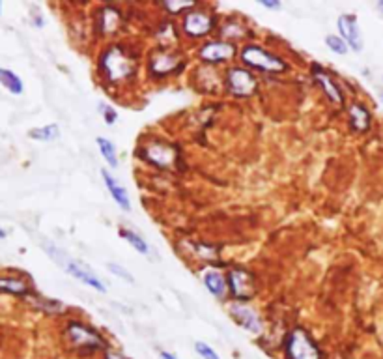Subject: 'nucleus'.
I'll return each mask as SVG.
<instances>
[{
    "mask_svg": "<svg viewBox=\"0 0 383 359\" xmlns=\"http://www.w3.org/2000/svg\"><path fill=\"white\" fill-rule=\"evenodd\" d=\"M47 251H49V256H51L53 260H56V262L60 264L62 268L66 269L69 275L77 277L79 281H82L84 284L92 286L94 290L107 292V286L103 284L101 279H99V277H97L92 269L86 268L84 264L77 262V260H73V258H69V256L64 255L62 251H58L56 247H51V245H47Z\"/></svg>",
    "mask_w": 383,
    "mask_h": 359,
    "instance_id": "nucleus-1",
    "label": "nucleus"
},
{
    "mask_svg": "<svg viewBox=\"0 0 383 359\" xmlns=\"http://www.w3.org/2000/svg\"><path fill=\"white\" fill-rule=\"evenodd\" d=\"M286 359H322V352L305 330L295 327L290 332L284 345Z\"/></svg>",
    "mask_w": 383,
    "mask_h": 359,
    "instance_id": "nucleus-2",
    "label": "nucleus"
},
{
    "mask_svg": "<svg viewBox=\"0 0 383 359\" xmlns=\"http://www.w3.org/2000/svg\"><path fill=\"white\" fill-rule=\"evenodd\" d=\"M101 69L105 77L118 83L127 79L133 73V60L131 56L125 55V51L122 47H110L105 55L101 56Z\"/></svg>",
    "mask_w": 383,
    "mask_h": 359,
    "instance_id": "nucleus-3",
    "label": "nucleus"
},
{
    "mask_svg": "<svg viewBox=\"0 0 383 359\" xmlns=\"http://www.w3.org/2000/svg\"><path fill=\"white\" fill-rule=\"evenodd\" d=\"M241 60L249 68L260 69V71H267V73H281V71L286 69V64L282 62L279 56H275L269 51H264L258 45H247V47H243Z\"/></svg>",
    "mask_w": 383,
    "mask_h": 359,
    "instance_id": "nucleus-4",
    "label": "nucleus"
},
{
    "mask_svg": "<svg viewBox=\"0 0 383 359\" xmlns=\"http://www.w3.org/2000/svg\"><path fill=\"white\" fill-rule=\"evenodd\" d=\"M68 337L75 348H84L88 352L105 348V338L96 330H92L86 324H81V322H71L68 325Z\"/></svg>",
    "mask_w": 383,
    "mask_h": 359,
    "instance_id": "nucleus-5",
    "label": "nucleus"
},
{
    "mask_svg": "<svg viewBox=\"0 0 383 359\" xmlns=\"http://www.w3.org/2000/svg\"><path fill=\"white\" fill-rule=\"evenodd\" d=\"M226 86L232 92L234 96L247 97L256 90V79L245 68H232L226 73Z\"/></svg>",
    "mask_w": 383,
    "mask_h": 359,
    "instance_id": "nucleus-6",
    "label": "nucleus"
},
{
    "mask_svg": "<svg viewBox=\"0 0 383 359\" xmlns=\"http://www.w3.org/2000/svg\"><path fill=\"white\" fill-rule=\"evenodd\" d=\"M228 288L238 301H249L254 296V277L241 268L228 271Z\"/></svg>",
    "mask_w": 383,
    "mask_h": 359,
    "instance_id": "nucleus-7",
    "label": "nucleus"
},
{
    "mask_svg": "<svg viewBox=\"0 0 383 359\" xmlns=\"http://www.w3.org/2000/svg\"><path fill=\"white\" fill-rule=\"evenodd\" d=\"M213 17L206 12H200V10H191L184 15V32L191 38H202V36L210 34L213 30Z\"/></svg>",
    "mask_w": 383,
    "mask_h": 359,
    "instance_id": "nucleus-8",
    "label": "nucleus"
},
{
    "mask_svg": "<svg viewBox=\"0 0 383 359\" xmlns=\"http://www.w3.org/2000/svg\"><path fill=\"white\" fill-rule=\"evenodd\" d=\"M200 58L208 64H221L236 55V49L228 42H208L200 49Z\"/></svg>",
    "mask_w": 383,
    "mask_h": 359,
    "instance_id": "nucleus-9",
    "label": "nucleus"
},
{
    "mask_svg": "<svg viewBox=\"0 0 383 359\" xmlns=\"http://www.w3.org/2000/svg\"><path fill=\"white\" fill-rule=\"evenodd\" d=\"M338 30H341V38L344 42L348 43L349 49L354 51H361L363 49V38H361V32H359V25H357V19L354 15L344 14L338 17Z\"/></svg>",
    "mask_w": 383,
    "mask_h": 359,
    "instance_id": "nucleus-10",
    "label": "nucleus"
},
{
    "mask_svg": "<svg viewBox=\"0 0 383 359\" xmlns=\"http://www.w3.org/2000/svg\"><path fill=\"white\" fill-rule=\"evenodd\" d=\"M230 314L232 318L241 325V327H245L249 333H260L262 332V322L258 314L253 311V309H249L245 305H232L230 307Z\"/></svg>",
    "mask_w": 383,
    "mask_h": 359,
    "instance_id": "nucleus-11",
    "label": "nucleus"
},
{
    "mask_svg": "<svg viewBox=\"0 0 383 359\" xmlns=\"http://www.w3.org/2000/svg\"><path fill=\"white\" fill-rule=\"evenodd\" d=\"M101 176H103V182H105V186L109 189V193L112 195V199L116 202L118 206L122 208L123 212H129L131 210V201H129V195L125 191V187L118 182L112 174L107 171V169H101Z\"/></svg>",
    "mask_w": 383,
    "mask_h": 359,
    "instance_id": "nucleus-12",
    "label": "nucleus"
},
{
    "mask_svg": "<svg viewBox=\"0 0 383 359\" xmlns=\"http://www.w3.org/2000/svg\"><path fill=\"white\" fill-rule=\"evenodd\" d=\"M180 66V58L176 55H172V53H159L151 58L150 62V71L153 75L158 77H163V75H169L172 71H176Z\"/></svg>",
    "mask_w": 383,
    "mask_h": 359,
    "instance_id": "nucleus-13",
    "label": "nucleus"
},
{
    "mask_svg": "<svg viewBox=\"0 0 383 359\" xmlns=\"http://www.w3.org/2000/svg\"><path fill=\"white\" fill-rule=\"evenodd\" d=\"M146 158L150 159L151 163H156L158 166H171L176 161V152L164 145H151L146 150Z\"/></svg>",
    "mask_w": 383,
    "mask_h": 359,
    "instance_id": "nucleus-14",
    "label": "nucleus"
},
{
    "mask_svg": "<svg viewBox=\"0 0 383 359\" xmlns=\"http://www.w3.org/2000/svg\"><path fill=\"white\" fill-rule=\"evenodd\" d=\"M312 69H314L316 81L322 84L329 99H331V101H335V103H343V99H344L343 92H341V88L333 83V79L329 77V73H325V71L318 66V64H314V68Z\"/></svg>",
    "mask_w": 383,
    "mask_h": 359,
    "instance_id": "nucleus-15",
    "label": "nucleus"
},
{
    "mask_svg": "<svg viewBox=\"0 0 383 359\" xmlns=\"http://www.w3.org/2000/svg\"><path fill=\"white\" fill-rule=\"evenodd\" d=\"M349 124H351V127H354L357 133L369 132L370 112L365 109L363 105H351V109H349Z\"/></svg>",
    "mask_w": 383,
    "mask_h": 359,
    "instance_id": "nucleus-16",
    "label": "nucleus"
},
{
    "mask_svg": "<svg viewBox=\"0 0 383 359\" xmlns=\"http://www.w3.org/2000/svg\"><path fill=\"white\" fill-rule=\"evenodd\" d=\"M204 284L208 290L212 292L213 296L223 297L226 294V288H228V281L225 277L217 273V271H208L204 273Z\"/></svg>",
    "mask_w": 383,
    "mask_h": 359,
    "instance_id": "nucleus-17",
    "label": "nucleus"
},
{
    "mask_svg": "<svg viewBox=\"0 0 383 359\" xmlns=\"http://www.w3.org/2000/svg\"><path fill=\"white\" fill-rule=\"evenodd\" d=\"M0 84L8 90V92H12L15 96H19L23 94V81H21L19 77L15 75L12 69H6V68H0Z\"/></svg>",
    "mask_w": 383,
    "mask_h": 359,
    "instance_id": "nucleus-18",
    "label": "nucleus"
},
{
    "mask_svg": "<svg viewBox=\"0 0 383 359\" xmlns=\"http://www.w3.org/2000/svg\"><path fill=\"white\" fill-rule=\"evenodd\" d=\"M58 135H60V129H58V125L56 124L45 125V127H34V129H30V132H28V137L34 138V140H41V143H51V140H56Z\"/></svg>",
    "mask_w": 383,
    "mask_h": 359,
    "instance_id": "nucleus-19",
    "label": "nucleus"
},
{
    "mask_svg": "<svg viewBox=\"0 0 383 359\" xmlns=\"http://www.w3.org/2000/svg\"><path fill=\"white\" fill-rule=\"evenodd\" d=\"M97 146H99V152H101L103 159L110 165V169H116L118 166V158H116V150H114V145L110 143L109 138L97 137L96 138Z\"/></svg>",
    "mask_w": 383,
    "mask_h": 359,
    "instance_id": "nucleus-20",
    "label": "nucleus"
},
{
    "mask_svg": "<svg viewBox=\"0 0 383 359\" xmlns=\"http://www.w3.org/2000/svg\"><path fill=\"white\" fill-rule=\"evenodd\" d=\"M0 292H10V294H27L28 284L19 281V279H12V277H0Z\"/></svg>",
    "mask_w": 383,
    "mask_h": 359,
    "instance_id": "nucleus-21",
    "label": "nucleus"
},
{
    "mask_svg": "<svg viewBox=\"0 0 383 359\" xmlns=\"http://www.w3.org/2000/svg\"><path fill=\"white\" fill-rule=\"evenodd\" d=\"M120 236H122L123 240L129 243V245H133V249H137L140 255L148 256L150 247H148V243L144 242L140 236L135 234V232H131V230H127V228H122V230H120Z\"/></svg>",
    "mask_w": 383,
    "mask_h": 359,
    "instance_id": "nucleus-22",
    "label": "nucleus"
},
{
    "mask_svg": "<svg viewBox=\"0 0 383 359\" xmlns=\"http://www.w3.org/2000/svg\"><path fill=\"white\" fill-rule=\"evenodd\" d=\"M325 45H328L335 55H346L349 49L348 43L344 42L341 36H333V34H329L328 38H325Z\"/></svg>",
    "mask_w": 383,
    "mask_h": 359,
    "instance_id": "nucleus-23",
    "label": "nucleus"
},
{
    "mask_svg": "<svg viewBox=\"0 0 383 359\" xmlns=\"http://www.w3.org/2000/svg\"><path fill=\"white\" fill-rule=\"evenodd\" d=\"M118 12L116 10H112V8H105L103 10V15H101V21H103V30L105 32H114L112 30V27H110V23H114V27L118 25ZM101 30V32H103Z\"/></svg>",
    "mask_w": 383,
    "mask_h": 359,
    "instance_id": "nucleus-24",
    "label": "nucleus"
},
{
    "mask_svg": "<svg viewBox=\"0 0 383 359\" xmlns=\"http://www.w3.org/2000/svg\"><path fill=\"white\" fill-rule=\"evenodd\" d=\"M163 8L169 14L176 15L185 12V10H193V8H195V2H172V0H169V2H163Z\"/></svg>",
    "mask_w": 383,
    "mask_h": 359,
    "instance_id": "nucleus-25",
    "label": "nucleus"
},
{
    "mask_svg": "<svg viewBox=\"0 0 383 359\" xmlns=\"http://www.w3.org/2000/svg\"><path fill=\"white\" fill-rule=\"evenodd\" d=\"M195 348H197V352H199L204 359H219L217 352H215L213 348H210L208 345H204V343H197V345H195Z\"/></svg>",
    "mask_w": 383,
    "mask_h": 359,
    "instance_id": "nucleus-26",
    "label": "nucleus"
},
{
    "mask_svg": "<svg viewBox=\"0 0 383 359\" xmlns=\"http://www.w3.org/2000/svg\"><path fill=\"white\" fill-rule=\"evenodd\" d=\"M99 111H101V114H103V118H105V122L109 125H112L114 122H116V118H118V114H116V111L110 107V105H105V103H101V107H99Z\"/></svg>",
    "mask_w": 383,
    "mask_h": 359,
    "instance_id": "nucleus-27",
    "label": "nucleus"
},
{
    "mask_svg": "<svg viewBox=\"0 0 383 359\" xmlns=\"http://www.w3.org/2000/svg\"><path fill=\"white\" fill-rule=\"evenodd\" d=\"M107 268L110 269V273H114V275L122 277V279H125V281L133 283V275H129V273H127V271H125L122 266H118V264H114V262H109V266H107Z\"/></svg>",
    "mask_w": 383,
    "mask_h": 359,
    "instance_id": "nucleus-28",
    "label": "nucleus"
},
{
    "mask_svg": "<svg viewBox=\"0 0 383 359\" xmlns=\"http://www.w3.org/2000/svg\"><path fill=\"white\" fill-rule=\"evenodd\" d=\"M260 6L267 8V10H279L281 2H275V0H260Z\"/></svg>",
    "mask_w": 383,
    "mask_h": 359,
    "instance_id": "nucleus-29",
    "label": "nucleus"
},
{
    "mask_svg": "<svg viewBox=\"0 0 383 359\" xmlns=\"http://www.w3.org/2000/svg\"><path fill=\"white\" fill-rule=\"evenodd\" d=\"M107 359H127V358H123L122 354L112 352V350H107Z\"/></svg>",
    "mask_w": 383,
    "mask_h": 359,
    "instance_id": "nucleus-30",
    "label": "nucleus"
},
{
    "mask_svg": "<svg viewBox=\"0 0 383 359\" xmlns=\"http://www.w3.org/2000/svg\"><path fill=\"white\" fill-rule=\"evenodd\" d=\"M161 359H178V358H174V356L169 352H161Z\"/></svg>",
    "mask_w": 383,
    "mask_h": 359,
    "instance_id": "nucleus-31",
    "label": "nucleus"
},
{
    "mask_svg": "<svg viewBox=\"0 0 383 359\" xmlns=\"http://www.w3.org/2000/svg\"><path fill=\"white\" fill-rule=\"evenodd\" d=\"M4 236H6V232H4V230L0 228V238H4Z\"/></svg>",
    "mask_w": 383,
    "mask_h": 359,
    "instance_id": "nucleus-32",
    "label": "nucleus"
},
{
    "mask_svg": "<svg viewBox=\"0 0 383 359\" xmlns=\"http://www.w3.org/2000/svg\"><path fill=\"white\" fill-rule=\"evenodd\" d=\"M378 8H380V10H382V12H383V0H382V2H380V4H378Z\"/></svg>",
    "mask_w": 383,
    "mask_h": 359,
    "instance_id": "nucleus-33",
    "label": "nucleus"
},
{
    "mask_svg": "<svg viewBox=\"0 0 383 359\" xmlns=\"http://www.w3.org/2000/svg\"><path fill=\"white\" fill-rule=\"evenodd\" d=\"M380 96H382V101H383V92H382V94H380Z\"/></svg>",
    "mask_w": 383,
    "mask_h": 359,
    "instance_id": "nucleus-34",
    "label": "nucleus"
}]
</instances>
